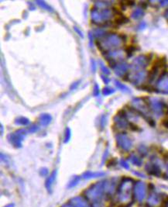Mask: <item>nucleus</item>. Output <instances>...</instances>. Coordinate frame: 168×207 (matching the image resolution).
Here are the masks:
<instances>
[{
	"label": "nucleus",
	"mask_w": 168,
	"mask_h": 207,
	"mask_svg": "<svg viewBox=\"0 0 168 207\" xmlns=\"http://www.w3.org/2000/svg\"><path fill=\"white\" fill-rule=\"evenodd\" d=\"M135 46L130 45V46H128L127 48H125V52L127 53V54H128L129 57L132 56V54H133V52H135Z\"/></svg>",
	"instance_id": "27"
},
{
	"label": "nucleus",
	"mask_w": 168,
	"mask_h": 207,
	"mask_svg": "<svg viewBox=\"0 0 168 207\" xmlns=\"http://www.w3.org/2000/svg\"><path fill=\"white\" fill-rule=\"evenodd\" d=\"M129 127H130V129L132 130H135V131H136V130H139L138 126L135 125V124H132V123L129 124Z\"/></svg>",
	"instance_id": "41"
},
{
	"label": "nucleus",
	"mask_w": 168,
	"mask_h": 207,
	"mask_svg": "<svg viewBox=\"0 0 168 207\" xmlns=\"http://www.w3.org/2000/svg\"><path fill=\"white\" fill-rule=\"evenodd\" d=\"M162 124H163V126H165V127H168V118L163 119V121H162Z\"/></svg>",
	"instance_id": "43"
},
{
	"label": "nucleus",
	"mask_w": 168,
	"mask_h": 207,
	"mask_svg": "<svg viewBox=\"0 0 168 207\" xmlns=\"http://www.w3.org/2000/svg\"><path fill=\"white\" fill-rule=\"evenodd\" d=\"M79 182H80V177L75 176L69 182V183H68V189H70V188L75 187V185H77L79 183Z\"/></svg>",
	"instance_id": "22"
},
{
	"label": "nucleus",
	"mask_w": 168,
	"mask_h": 207,
	"mask_svg": "<svg viewBox=\"0 0 168 207\" xmlns=\"http://www.w3.org/2000/svg\"><path fill=\"white\" fill-rule=\"evenodd\" d=\"M38 129H39V127L37 126H36V125H33L32 126H30L29 130H28V131L31 133V134H33V133H36V132L37 131Z\"/></svg>",
	"instance_id": "34"
},
{
	"label": "nucleus",
	"mask_w": 168,
	"mask_h": 207,
	"mask_svg": "<svg viewBox=\"0 0 168 207\" xmlns=\"http://www.w3.org/2000/svg\"><path fill=\"white\" fill-rule=\"evenodd\" d=\"M79 84H80V81H76V82H75V83H73L71 86H70V90H73V89H75L77 87H78V86H79Z\"/></svg>",
	"instance_id": "40"
},
{
	"label": "nucleus",
	"mask_w": 168,
	"mask_h": 207,
	"mask_svg": "<svg viewBox=\"0 0 168 207\" xmlns=\"http://www.w3.org/2000/svg\"><path fill=\"white\" fill-rule=\"evenodd\" d=\"M40 174L41 176H47L48 174V169L47 168H42L40 170Z\"/></svg>",
	"instance_id": "33"
},
{
	"label": "nucleus",
	"mask_w": 168,
	"mask_h": 207,
	"mask_svg": "<svg viewBox=\"0 0 168 207\" xmlns=\"http://www.w3.org/2000/svg\"><path fill=\"white\" fill-rule=\"evenodd\" d=\"M115 164H116V160H115V158H112V159L109 160V162H108L107 166H108V168H109V167H112L113 166V165H115Z\"/></svg>",
	"instance_id": "39"
},
{
	"label": "nucleus",
	"mask_w": 168,
	"mask_h": 207,
	"mask_svg": "<svg viewBox=\"0 0 168 207\" xmlns=\"http://www.w3.org/2000/svg\"><path fill=\"white\" fill-rule=\"evenodd\" d=\"M131 161L133 162V163L134 164H136V165H138V166H140L141 164V162L140 160L137 157L135 156H133V157H131Z\"/></svg>",
	"instance_id": "31"
},
{
	"label": "nucleus",
	"mask_w": 168,
	"mask_h": 207,
	"mask_svg": "<svg viewBox=\"0 0 168 207\" xmlns=\"http://www.w3.org/2000/svg\"><path fill=\"white\" fill-rule=\"evenodd\" d=\"M121 41H122L119 35H116L115 33H108L104 40L103 47H106L107 48H117L121 44Z\"/></svg>",
	"instance_id": "4"
},
{
	"label": "nucleus",
	"mask_w": 168,
	"mask_h": 207,
	"mask_svg": "<svg viewBox=\"0 0 168 207\" xmlns=\"http://www.w3.org/2000/svg\"><path fill=\"white\" fill-rule=\"evenodd\" d=\"M125 4L127 5H129V6H133V5H135V2L134 1H127Z\"/></svg>",
	"instance_id": "44"
},
{
	"label": "nucleus",
	"mask_w": 168,
	"mask_h": 207,
	"mask_svg": "<svg viewBox=\"0 0 168 207\" xmlns=\"http://www.w3.org/2000/svg\"><path fill=\"white\" fill-rule=\"evenodd\" d=\"M3 134V126L1 124V135Z\"/></svg>",
	"instance_id": "50"
},
{
	"label": "nucleus",
	"mask_w": 168,
	"mask_h": 207,
	"mask_svg": "<svg viewBox=\"0 0 168 207\" xmlns=\"http://www.w3.org/2000/svg\"><path fill=\"white\" fill-rule=\"evenodd\" d=\"M61 207H91L86 198L83 196L73 197L68 202L62 205Z\"/></svg>",
	"instance_id": "3"
},
{
	"label": "nucleus",
	"mask_w": 168,
	"mask_h": 207,
	"mask_svg": "<svg viewBox=\"0 0 168 207\" xmlns=\"http://www.w3.org/2000/svg\"><path fill=\"white\" fill-rule=\"evenodd\" d=\"M52 121V116L48 113H43L40 114L39 116V122L40 125L43 126H47L51 123Z\"/></svg>",
	"instance_id": "12"
},
{
	"label": "nucleus",
	"mask_w": 168,
	"mask_h": 207,
	"mask_svg": "<svg viewBox=\"0 0 168 207\" xmlns=\"http://www.w3.org/2000/svg\"><path fill=\"white\" fill-rule=\"evenodd\" d=\"M140 5L141 9H146L147 7V3H145V2H142V3H140Z\"/></svg>",
	"instance_id": "46"
},
{
	"label": "nucleus",
	"mask_w": 168,
	"mask_h": 207,
	"mask_svg": "<svg viewBox=\"0 0 168 207\" xmlns=\"http://www.w3.org/2000/svg\"><path fill=\"white\" fill-rule=\"evenodd\" d=\"M115 92V89L110 88V87H105V88L102 89V94L104 96H110L112 94H113Z\"/></svg>",
	"instance_id": "26"
},
{
	"label": "nucleus",
	"mask_w": 168,
	"mask_h": 207,
	"mask_svg": "<svg viewBox=\"0 0 168 207\" xmlns=\"http://www.w3.org/2000/svg\"><path fill=\"white\" fill-rule=\"evenodd\" d=\"M105 174L104 172H88L83 173L81 175L83 178H85V179H91V178H98V177L103 176Z\"/></svg>",
	"instance_id": "14"
},
{
	"label": "nucleus",
	"mask_w": 168,
	"mask_h": 207,
	"mask_svg": "<svg viewBox=\"0 0 168 207\" xmlns=\"http://www.w3.org/2000/svg\"><path fill=\"white\" fill-rule=\"evenodd\" d=\"M96 47H97V48L98 49V51H101L102 54H103L106 51V50L104 49V47H103V45L102 44V43H101V41H99V40H98V39H97V41H96Z\"/></svg>",
	"instance_id": "29"
},
{
	"label": "nucleus",
	"mask_w": 168,
	"mask_h": 207,
	"mask_svg": "<svg viewBox=\"0 0 168 207\" xmlns=\"http://www.w3.org/2000/svg\"><path fill=\"white\" fill-rule=\"evenodd\" d=\"M106 120H107V118H106V115H102V117H101V120H100V126L102 127V129H103L106 124Z\"/></svg>",
	"instance_id": "30"
},
{
	"label": "nucleus",
	"mask_w": 168,
	"mask_h": 207,
	"mask_svg": "<svg viewBox=\"0 0 168 207\" xmlns=\"http://www.w3.org/2000/svg\"><path fill=\"white\" fill-rule=\"evenodd\" d=\"M116 141L118 146L125 151H129L132 147L130 139L124 134H119L116 136Z\"/></svg>",
	"instance_id": "5"
},
{
	"label": "nucleus",
	"mask_w": 168,
	"mask_h": 207,
	"mask_svg": "<svg viewBox=\"0 0 168 207\" xmlns=\"http://www.w3.org/2000/svg\"><path fill=\"white\" fill-rule=\"evenodd\" d=\"M121 163H122V165H123V166L124 167V168H127V169H128V168H129V164H127L126 162H124V161H123V160H122V161H121Z\"/></svg>",
	"instance_id": "45"
},
{
	"label": "nucleus",
	"mask_w": 168,
	"mask_h": 207,
	"mask_svg": "<svg viewBox=\"0 0 168 207\" xmlns=\"http://www.w3.org/2000/svg\"><path fill=\"white\" fill-rule=\"evenodd\" d=\"M98 65H99V67H100V69H101V71H102L103 73H104V75H109L110 74V71H109V69H108L107 67H106V65H105V64L103 63L102 61H101V60H99L98 61Z\"/></svg>",
	"instance_id": "25"
},
{
	"label": "nucleus",
	"mask_w": 168,
	"mask_h": 207,
	"mask_svg": "<svg viewBox=\"0 0 168 207\" xmlns=\"http://www.w3.org/2000/svg\"><path fill=\"white\" fill-rule=\"evenodd\" d=\"M114 185L111 181H100L94 183L84 192L86 200L92 207H102L103 201L112 193Z\"/></svg>",
	"instance_id": "1"
},
{
	"label": "nucleus",
	"mask_w": 168,
	"mask_h": 207,
	"mask_svg": "<svg viewBox=\"0 0 168 207\" xmlns=\"http://www.w3.org/2000/svg\"><path fill=\"white\" fill-rule=\"evenodd\" d=\"M36 3H37L40 7H41L42 9H43V10H45L49 11V12H53L54 11L53 9L50 7L47 3H45L44 1H36Z\"/></svg>",
	"instance_id": "21"
},
{
	"label": "nucleus",
	"mask_w": 168,
	"mask_h": 207,
	"mask_svg": "<svg viewBox=\"0 0 168 207\" xmlns=\"http://www.w3.org/2000/svg\"><path fill=\"white\" fill-rule=\"evenodd\" d=\"M74 30H75V31L76 33H78V35L80 36L81 37L84 38V34H83V33L81 32V31L80 29H78L77 26H74Z\"/></svg>",
	"instance_id": "38"
},
{
	"label": "nucleus",
	"mask_w": 168,
	"mask_h": 207,
	"mask_svg": "<svg viewBox=\"0 0 168 207\" xmlns=\"http://www.w3.org/2000/svg\"><path fill=\"white\" fill-rule=\"evenodd\" d=\"M70 137H71V130L69 127H67L64 132V143L67 144L70 141Z\"/></svg>",
	"instance_id": "23"
},
{
	"label": "nucleus",
	"mask_w": 168,
	"mask_h": 207,
	"mask_svg": "<svg viewBox=\"0 0 168 207\" xmlns=\"http://www.w3.org/2000/svg\"><path fill=\"white\" fill-rule=\"evenodd\" d=\"M143 15H144V12H143V9L138 8V9H136V10L133 11L131 16L134 20H138V19L141 18L142 16H143Z\"/></svg>",
	"instance_id": "20"
},
{
	"label": "nucleus",
	"mask_w": 168,
	"mask_h": 207,
	"mask_svg": "<svg viewBox=\"0 0 168 207\" xmlns=\"http://www.w3.org/2000/svg\"><path fill=\"white\" fill-rule=\"evenodd\" d=\"M150 104L151 107L153 108V109L156 113H161L162 111H163V109H164V107H165V105H164L163 102H161L158 101V100H156V99H153V101H151Z\"/></svg>",
	"instance_id": "13"
},
{
	"label": "nucleus",
	"mask_w": 168,
	"mask_h": 207,
	"mask_svg": "<svg viewBox=\"0 0 168 207\" xmlns=\"http://www.w3.org/2000/svg\"><path fill=\"white\" fill-rule=\"evenodd\" d=\"M151 58H150L148 56L140 55L135 58L133 61V66L135 69H140V68H144L145 67L148 65V63Z\"/></svg>",
	"instance_id": "7"
},
{
	"label": "nucleus",
	"mask_w": 168,
	"mask_h": 207,
	"mask_svg": "<svg viewBox=\"0 0 168 207\" xmlns=\"http://www.w3.org/2000/svg\"><path fill=\"white\" fill-rule=\"evenodd\" d=\"M119 37H120L121 39V41H126V40H127V37H126V35H125V34H119Z\"/></svg>",
	"instance_id": "42"
},
{
	"label": "nucleus",
	"mask_w": 168,
	"mask_h": 207,
	"mask_svg": "<svg viewBox=\"0 0 168 207\" xmlns=\"http://www.w3.org/2000/svg\"><path fill=\"white\" fill-rule=\"evenodd\" d=\"M13 206H14V204H13V203H12V204H9L4 207H13Z\"/></svg>",
	"instance_id": "49"
},
{
	"label": "nucleus",
	"mask_w": 168,
	"mask_h": 207,
	"mask_svg": "<svg viewBox=\"0 0 168 207\" xmlns=\"http://www.w3.org/2000/svg\"><path fill=\"white\" fill-rule=\"evenodd\" d=\"M88 38H89V44L91 48L93 47V33L91 32H88Z\"/></svg>",
	"instance_id": "36"
},
{
	"label": "nucleus",
	"mask_w": 168,
	"mask_h": 207,
	"mask_svg": "<svg viewBox=\"0 0 168 207\" xmlns=\"http://www.w3.org/2000/svg\"><path fill=\"white\" fill-rule=\"evenodd\" d=\"M135 194L139 200H142L145 196V186L142 182H139L135 186Z\"/></svg>",
	"instance_id": "11"
},
{
	"label": "nucleus",
	"mask_w": 168,
	"mask_h": 207,
	"mask_svg": "<svg viewBox=\"0 0 168 207\" xmlns=\"http://www.w3.org/2000/svg\"><path fill=\"white\" fill-rule=\"evenodd\" d=\"M101 78L102 79V81H104V83L105 84H108L109 83V81H110V79L107 77V76L104 75H101Z\"/></svg>",
	"instance_id": "37"
},
{
	"label": "nucleus",
	"mask_w": 168,
	"mask_h": 207,
	"mask_svg": "<svg viewBox=\"0 0 168 207\" xmlns=\"http://www.w3.org/2000/svg\"><path fill=\"white\" fill-rule=\"evenodd\" d=\"M14 123L19 126H27L28 124H30V120L25 116H20L15 119Z\"/></svg>",
	"instance_id": "18"
},
{
	"label": "nucleus",
	"mask_w": 168,
	"mask_h": 207,
	"mask_svg": "<svg viewBox=\"0 0 168 207\" xmlns=\"http://www.w3.org/2000/svg\"><path fill=\"white\" fill-rule=\"evenodd\" d=\"M129 64L126 63H120L117 64V65L115 68V74L116 75L119 76H124L126 74V71L128 70Z\"/></svg>",
	"instance_id": "10"
},
{
	"label": "nucleus",
	"mask_w": 168,
	"mask_h": 207,
	"mask_svg": "<svg viewBox=\"0 0 168 207\" xmlns=\"http://www.w3.org/2000/svg\"><path fill=\"white\" fill-rule=\"evenodd\" d=\"M99 93H100V90H99V86L97 83H96L94 85V87H93V96L95 97H97V96H99Z\"/></svg>",
	"instance_id": "28"
},
{
	"label": "nucleus",
	"mask_w": 168,
	"mask_h": 207,
	"mask_svg": "<svg viewBox=\"0 0 168 207\" xmlns=\"http://www.w3.org/2000/svg\"><path fill=\"white\" fill-rule=\"evenodd\" d=\"M57 174H58V171L54 170L53 172H51V174L48 176L47 179L46 181L45 186L46 189L49 192H51V189H52V187H53L54 182H55L56 178H57Z\"/></svg>",
	"instance_id": "8"
},
{
	"label": "nucleus",
	"mask_w": 168,
	"mask_h": 207,
	"mask_svg": "<svg viewBox=\"0 0 168 207\" xmlns=\"http://www.w3.org/2000/svg\"><path fill=\"white\" fill-rule=\"evenodd\" d=\"M161 5H168V1H161Z\"/></svg>",
	"instance_id": "47"
},
{
	"label": "nucleus",
	"mask_w": 168,
	"mask_h": 207,
	"mask_svg": "<svg viewBox=\"0 0 168 207\" xmlns=\"http://www.w3.org/2000/svg\"><path fill=\"white\" fill-rule=\"evenodd\" d=\"M164 16H165L166 18H167V19H168V9L165 11V13H164Z\"/></svg>",
	"instance_id": "48"
},
{
	"label": "nucleus",
	"mask_w": 168,
	"mask_h": 207,
	"mask_svg": "<svg viewBox=\"0 0 168 207\" xmlns=\"http://www.w3.org/2000/svg\"><path fill=\"white\" fill-rule=\"evenodd\" d=\"M91 71H92V72L95 73L96 71V67H97V65H96V62L95 61L94 59H91Z\"/></svg>",
	"instance_id": "35"
},
{
	"label": "nucleus",
	"mask_w": 168,
	"mask_h": 207,
	"mask_svg": "<svg viewBox=\"0 0 168 207\" xmlns=\"http://www.w3.org/2000/svg\"><path fill=\"white\" fill-rule=\"evenodd\" d=\"M115 86H116V87L119 88V89H120V90H122V91L126 92H130L129 88L127 86H125V85H123V83H121V82H119V81H116V80H115Z\"/></svg>",
	"instance_id": "24"
},
{
	"label": "nucleus",
	"mask_w": 168,
	"mask_h": 207,
	"mask_svg": "<svg viewBox=\"0 0 168 207\" xmlns=\"http://www.w3.org/2000/svg\"><path fill=\"white\" fill-rule=\"evenodd\" d=\"M129 22V19L123 15L119 16L118 17H116L115 20V26H119L123 25L125 23H127Z\"/></svg>",
	"instance_id": "17"
},
{
	"label": "nucleus",
	"mask_w": 168,
	"mask_h": 207,
	"mask_svg": "<svg viewBox=\"0 0 168 207\" xmlns=\"http://www.w3.org/2000/svg\"><path fill=\"white\" fill-rule=\"evenodd\" d=\"M131 182L128 181H124L122 183L119 190V196L121 200H126L130 196L131 192Z\"/></svg>",
	"instance_id": "6"
},
{
	"label": "nucleus",
	"mask_w": 168,
	"mask_h": 207,
	"mask_svg": "<svg viewBox=\"0 0 168 207\" xmlns=\"http://www.w3.org/2000/svg\"><path fill=\"white\" fill-rule=\"evenodd\" d=\"M157 86L159 89H161L164 92H168V76L165 75V73L162 74L161 78L157 82Z\"/></svg>",
	"instance_id": "9"
},
{
	"label": "nucleus",
	"mask_w": 168,
	"mask_h": 207,
	"mask_svg": "<svg viewBox=\"0 0 168 207\" xmlns=\"http://www.w3.org/2000/svg\"><path fill=\"white\" fill-rule=\"evenodd\" d=\"M141 88L143 89V90H145V91H147V92H153L154 91V88H153L152 86H147V85H145V86H143L141 87Z\"/></svg>",
	"instance_id": "32"
},
{
	"label": "nucleus",
	"mask_w": 168,
	"mask_h": 207,
	"mask_svg": "<svg viewBox=\"0 0 168 207\" xmlns=\"http://www.w3.org/2000/svg\"><path fill=\"white\" fill-rule=\"evenodd\" d=\"M93 35L95 36L97 38H101V37H106V36L108 35L107 32L101 29V28H97V29H95L94 31H93Z\"/></svg>",
	"instance_id": "19"
},
{
	"label": "nucleus",
	"mask_w": 168,
	"mask_h": 207,
	"mask_svg": "<svg viewBox=\"0 0 168 207\" xmlns=\"http://www.w3.org/2000/svg\"><path fill=\"white\" fill-rule=\"evenodd\" d=\"M27 134V131L24 129H19L13 133L8 134V141L12 144L14 147L20 148L22 147L23 140L25 139Z\"/></svg>",
	"instance_id": "2"
},
{
	"label": "nucleus",
	"mask_w": 168,
	"mask_h": 207,
	"mask_svg": "<svg viewBox=\"0 0 168 207\" xmlns=\"http://www.w3.org/2000/svg\"><path fill=\"white\" fill-rule=\"evenodd\" d=\"M146 77V72L144 71H140L138 73L136 74L135 76H134V78H133V84H139V83H141L142 81L144 80V78Z\"/></svg>",
	"instance_id": "16"
},
{
	"label": "nucleus",
	"mask_w": 168,
	"mask_h": 207,
	"mask_svg": "<svg viewBox=\"0 0 168 207\" xmlns=\"http://www.w3.org/2000/svg\"><path fill=\"white\" fill-rule=\"evenodd\" d=\"M112 11L110 9H104L102 10L100 12V16H101V19H102V22H106V21H108L109 19H110L112 16Z\"/></svg>",
	"instance_id": "15"
}]
</instances>
